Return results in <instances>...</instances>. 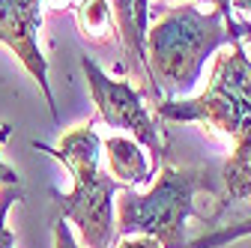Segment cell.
I'll return each mask as SVG.
<instances>
[{
    "label": "cell",
    "instance_id": "cell-1",
    "mask_svg": "<svg viewBox=\"0 0 251 248\" xmlns=\"http://www.w3.org/2000/svg\"><path fill=\"white\" fill-rule=\"evenodd\" d=\"M239 39L236 18L225 9L201 12L192 3L168 6L144 36V63L162 102L195 90L206 60Z\"/></svg>",
    "mask_w": 251,
    "mask_h": 248
},
{
    "label": "cell",
    "instance_id": "cell-2",
    "mask_svg": "<svg viewBox=\"0 0 251 248\" xmlns=\"http://www.w3.org/2000/svg\"><path fill=\"white\" fill-rule=\"evenodd\" d=\"M155 185L150 192H135L123 185L117 192V239L123 236H150L162 248H188L185 224L188 219L206 222V215L195 206L201 192L218 198V171L212 168H174L162 165L155 171Z\"/></svg>",
    "mask_w": 251,
    "mask_h": 248
},
{
    "label": "cell",
    "instance_id": "cell-3",
    "mask_svg": "<svg viewBox=\"0 0 251 248\" xmlns=\"http://www.w3.org/2000/svg\"><path fill=\"white\" fill-rule=\"evenodd\" d=\"M96 120L87 126L63 135L60 147H48L42 141H33V149L48 152L57 162L69 168L75 185L69 195H57L60 200V219L72 222L84 239L87 248H114L117 245V212H114V198L123 189L111 174L102 171V138L93 129Z\"/></svg>",
    "mask_w": 251,
    "mask_h": 248
},
{
    "label": "cell",
    "instance_id": "cell-4",
    "mask_svg": "<svg viewBox=\"0 0 251 248\" xmlns=\"http://www.w3.org/2000/svg\"><path fill=\"white\" fill-rule=\"evenodd\" d=\"M168 123H201L209 132H222L233 141L227 165L251 162V60L242 39L215 57L209 84L195 99H165L152 108Z\"/></svg>",
    "mask_w": 251,
    "mask_h": 248
},
{
    "label": "cell",
    "instance_id": "cell-5",
    "mask_svg": "<svg viewBox=\"0 0 251 248\" xmlns=\"http://www.w3.org/2000/svg\"><path fill=\"white\" fill-rule=\"evenodd\" d=\"M81 69H84L87 84H90L93 105H96V117H93V120H96V123L102 120L108 129L132 135L141 147L150 149L152 168L159 171L168 162V135L162 129V123L155 120V114L150 111L144 93L132 81L111 78L93 57L81 60Z\"/></svg>",
    "mask_w": 251,
    "mask_h": 248
},
{
    "label": "cell",
    "instance_id": "cell-6",
    "mask_svg": "<svg viewBox=\"0 0 251 248\" xmlns=\"http://www.w3.org/2000/svg\"><path fill=\"white\" fill-rule=\"evenodd\" d=\"M42 0H0V42L15 51V57L24 63V69L36 78L42 96L48 102V111L57 117V99L48 84V60L39 48V27H42Z\"/></svg>",
    "mask_w": 251,
    "mask_h": 248
},
{
    "label": "cell",
    "instance_id": "cell-7",
    "mask_svg": "<svg viewBox=\"0 0 251 248\" xmlns=\"http://www.w3.org/2000/svg\"><path fill=\"white\" fill-rule=\"evenodd\" d=\"M114 9V21H117V33H120V45H123V57L129 66L132 78L138 81V90L144 93V99H150V105H162V96L155 93L147 63H144V36H147V18H150V3L147 0H108Z\"/></svg>",
    "mask_w": 251,
    "mask_h": 248
},
{
    "label": "cell",
    "instance_id": "cell-8",
    "mask_svg": "<svg viewBox=\"0 0 251 248\" xmlns=\"http://www.w3.org/2000/svg\"><path fill=\"white\" fill-rule=\"evenodd\" d=\"M102 156L108 162V174L123 185H147L155 176V168L147 162V152L135 138H123V135L105 138Z\"/></svg>",
    "mask_w": 251,
    "mask_h": 248
},
{
    "label": "cell",
    "instance_id": "cell-9",
    "mask_svg": "<svg viewBox=\"0 0 251 248\" xmlns=\"http://www.w3.org/2000/svg\"><path fill=\"white\" fill-rule=\"evenodd\" d=\"M75 18H78V30L90 45L108 48L114 39H120L117 33V21H114V9L108 0H78L75 3Z\"/></svg>",
    "mask_w": 251,
    "mask_h": 248
},
{
    "label": "cell",
    "instance_id": "cell-10",
    "mask_svg": "<svg viewBox=\"0 0 251 248\" xmlns=\"http://www.w3.org/2000/svg\"><path fill=\"white\" fill-rule=\"evenodd\" d=\"M212 230L198 236V239H188V248H218L230 239H239V236H248L251 233V212L245 215H236V219H225L222 224H209Z\"/></svg>",
    "mask_w": 251,
    "mask_h": 248
},
{
    "label": "cell",
    "instance_id": "cell-11",
    "mask_svg": "<svg viewBox=\"0 0 251 248\" xmlns=\"http://www.w3.org/2000/svg\"><path fill=\"white\" fill-rule=\"evenodd\" d=\"M21 200H24L21 185H3V192H0V248H15V236L6 227V212L12 209V203Z\"/></svg>",
    "mask_w": 251,
    "mask_h": 248
},
{
    "label": "cell",
    "instance_id": "cell-12",
    "mask_svg": "<svg viewBox=\"0 0 251 248\" xmlns=\"http://www.w3.org/2000/svg\"><path fill=\"white\" fill-rule=\"evenodd\" d=\"M12 135V126L9 123H0V147H3V141ZM0 185H21V176L3 162V156H0Z\"/></svg>",
    "mask_w": 251,
    "mask_h": 248
},
{
    "label": "cell",
    "instance_id": "cell-13",
    "mask_svg": "<svg viewBox=\"0 0 251 248\" xmlns=\"http://www.w3.org/2000/svg\"><path fill=\"white\" fill-rule=\"evenodd\" d=\"M54 248H78V242H75V236H72L69 224L63 222V219H57V222H54Z\"/></svg>",
    "mask_w": 251,
    "mask_h": 248
},
{
    "label": "cell",
    "instance_id": "cell-14",
    "mask_svg": "<svg viewBox=\"0 0 251 248\" xmlns=\"http://www.w3.org/2000/svg\"><path fill=\"white\" fill-rule=\"evenodd\" d=\"M114 248H162V245L150 236H123V239H117Z\"/></svg>",
    "mask_w": 251,
    "mask_h": 248
},
{
    "label": "cell",
    "instance_id": "cell-15",
    "mask_svg": "<svg viewBox=\"0 0 251 248\" xmlns=\"http://www.w3.org/2000/svg\"><path fill=\"white\" fill-rule=\"evenodd\" d=\"M42 6L45 9H72L75 0H42Z\"/></svg>",
    "mask_w": 251,
    "mask_h": 248
},
{
    "label": "cell",
    "instance_id": "cell-16",
    "mask_svg": "<svg viewBox=\"0 0 251 248\" xmlns=\"http://www.w3.org/2000/svg\"><path fill=\"white\" fill-rule=\"evenodd\" d=\"M230 12H242V15H251V0H230Z\"/></svg>",
    "mask_w": 251,
    "mask_h": 248
},
{
    "label": "cell",
    "instance_id": "cell-17",
    "mask_svg": "<svg viewBox=\"0 0 251 248\" xmlns=\"http://www.w3.org/2000/svg\"><path fill=\"white\" fill-rule=\"evenodd\" d=\"M236 30H239V36H248L251 39V21H239L236 18Z\"/></svg>",
    "mask_w": 251,
    "mask_h": 248
},
{
    "label": "cell",
    "instance_id": "cell-18",
    "mask_svg": "<svg viewBox=\"0 0 251 248\" xmlns=\"http://www.w3.org/2000/svg\"><path fill=\"white\" fill-rule=\"evenodd\" d=\"M201 3H212L215 9H225V12H230V0H201Z\"/></svg>",
    "mask_w": 251,
    "mask_h": 248
}]
</instances>
